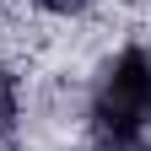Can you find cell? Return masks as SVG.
<instances>
[{
	"instance_id": "cell-1",
	"label": "cell",
	"mask_w": 151,
	"mask_h": 151,
	"mask_svg": "<svg viewBox=\"0 0 151 151\" xmlns=\"http://www.w3.org/2000/svg\"><path fill=\"white\" fill-rule=\"evenodd\" d=\"M86 119L97 135H146L151 129V54L140 43L119 49L86 92Z\"/></svg>"
},
{
	"instance_id": "cell-2",
	"label": "cell",
	"mask_w": 151,
	"mask_h": 151,
	"mask_svg": "<svg viewBox=\"0 0 151 151\" xmlns=\"http://www.w3.org/2000/svg\"><path fill=\"white\" fill-rule=\"evenodd\" d=\"M16 124H22V81H16V70L0 65V140H11Z\"/></svg>"
},
{
	"instance_id": "cell-3",
	"label": "cell",
	"mask_w": 151,
	"mask_h": 151,
	"mask_svg": "<svg viewBox=\"0 0 151 151\" xmlns=\"http://www.w3.org/2000/svg\"><path fill=\"white\" fill-rule=\"evenodd\" d=\"M86 151H151V140H140V135H97Z\"/></svg>"
},
{
	"instance_id": "cell-4",
	"label": "cell",
	"mask_w": 151,
	"mask_h": 151,
	"mask_svg": "<svg viewBox=\"0 0 151 151\" xmlns=\"http://www.w3.org/2000/svg\"><path fill=\"white\" fill-rule=\"evenodd\" d=\"M38 11H49V16H76V11H86L92 0H32Z\"/></svg>"
}]
</instances>
